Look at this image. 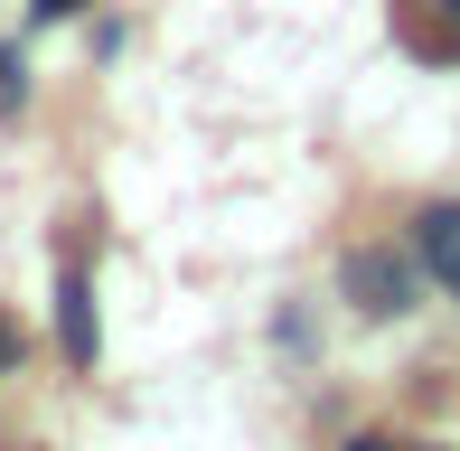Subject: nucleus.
<instances>
[{"instance_id": "f03ea898", "label": "nucleus", "mask_w": 460, "mask_h": 451, "mask_svg": "<svg viewBox=\"0 0 460 451\" xmlns=\"http://www.w3.org/2000/svg\"><path fill=\"white\" fill-rule=\"evenodd\" d=\"M57 330H66L75 367H94V292H85V273H57Z\"/></svg>"}, {"instance_id": "6e6552de", "label": "nucleus", "mask_w": 460, "mask_h": 451, "mask_svg": "<svg viewBox=\"0 0 460 451\" xmlns=\"http://www.w3.org/2000/svg\"><path fill=\"white\" fill-rule=\"evenodd\" d=\"M348 451H394V442H376V433H367V442H348Z\"/></svg>"}, {"instance_id": "0eeeda50", "label": "nucleus", "mask_w": 460, "mask_h": 451, "mask_svg": "<svg viewBox=\"0 0 460 451\" xmlns=\"http://www.w3.org/2000/svg\"><path fill=\"white\" fill-rule=\"evenodd\" d=\"M423 10H442V19H451V48H460V0H423Z\"/></svg>"}, {"instance_id": "f257e3e1", "label": "nucleus", "mask_w": 460, "mask_h": 451, "mask_svg": "<svg viewBox=\"0 0 460 451\" xmlns=\"http://www.w3.org/2000/svg\"><path fill=\"white\" fill-rule=\"evenodd\" d=\"M348 292H358V311L385 320V311H404V301H413V273H404L394 254H348Z\"/></svg>"}, {"instance_id": "39448f33", "label": "nucleus", "mask_w": 460, "mask_h": 451, "mask_svg": "<svg viewBox=\"0 0 460 451\" xmlns=\"http://www.w3.org/2000/svg\"><path fill=\"white\" fill-rule=\"evenodd\" d=\"M19 367V320H0V376Z\"/></svg>"}, {"instance_id": "423d86ee", "label": "nucleus", "mask_w": 460, "mask_h": 451, "mask_svg": "<svg viewBox=\"0 0 460 451\" xmlns=\"http://www.w3.org/2000/svg\"><path fill=\"white\" fill-rule=\"evenodd\" d=\"M29 10H38V19H75L85 0H29Z\"/></svg>"}, {"instance_id": "20e7f679", "label": "nucleus", "mask_w": 460, "mask_h": 451, "mask_svg": "<svg viewBox=\"0 0 460 451\" xmlns=\"http://www.w3.org/2000/svg\"><path fill=\"white\" fill-rule=\"evenodd\" d=\"M10 104H19V57L0 48V113H10Z\"/></svg>"}, {"instance_id": "7ed1b4c3", "label": "nucleus", "mask_w": 460, "mask_h": 451, "mask_svg": "<svg viewBox=\"0 0 460 451\" xmlns=\"http://www.w3.org/2000/svg\"><path fill=\"white\" fill-rule=\"evenodd\" d=\"M423 263L460 292V208H432V217H423Z\"/></svg>"}]
</instances>
